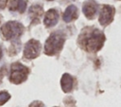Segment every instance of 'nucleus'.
<instances>
[{
  "label": "nucleus",
  "mask_w": 121,
  "mask_h": 107,
  "mask_svg": "<svg viewBox=\"0 0 121 107\" xmlns=\"http://www.w3.org/2000/svg\"><path fill=\"white\" fill-rule=\"evenodd\" d=\"M104 40H105L104 34L96 28L91 29L90 31L84 33L81 38V42L83 45L88 51L91 52H95L99 50L103 45Z\"/></svg>",
  "instance_id": "nucleus-1"
},
{
  "label": "nucleus",
  "mask_w": 121,
  "mask_h": 107,
  "mask_svg": "<svg viewBox=\"0 0 121 107\" xmlns=\"http://www.w3.org/2000/svg\"><path fill=\"white\" fill-rule=\"evenodd\" d=\"M65 38L64 35L62 33H59V32H54L52 33L46 40L45 45H44V52L47 55H54L56 53H58L63 44H64Z\"/></svg>",
  "instance_id": "nucleus-2"
},
{
  "label": "nucleus",
  "mask_w": 121,
  "mask_h": 107,
  "mask_svg": "<svg viewBox=\"0 0 121 107\" xmlns=\"http://www.w3.org/2000/svg\"><path fill=\"white\" fill-rule=\"evenodd\" d=\"M28 69L26 66L20 62H14L10 66L9 80L15 84H19L25 81L27 78Z\"/></svg>",
  "instance_id": "nucleus-3"
},
{
  "label": "nucleus",
  "mask_w": 121,
  "mask_h": 107,
  "mask_svg": "<svg viewBox=\"0 0 121 107\" xmlns=\"http://www.w3.org/2000/svg\"><path fill=\"white\" fill-rule=\"evenodd\" d=\"M23 32V26L15 21H9L1 27L2 36L6 40H11L19 37Z\"/></svg>",
  "instance_id": "nucleus-4"
},
{
  "label": "nucleus",
  "mask_w": 121,
  "mask_h": 107,
  "mask_svg": "<svg viewBox=\"0 0 121 107\" xmlns=\"http://www.w3.org/2000/svg\"><path fill=\"white\" fill-rule=\"evenodd\" d=\"M41 44L37 40H29L26 45H25V50H24V56L26 59H34L36 58L40 52H41Z\"/></svg>",
  "instance_id": "nucleus-5"
},
{
  "label": "nucleus",
  "mask_w": 121,
  "mask_h": 107,
  "mask_svg": "<svg viewBox=\"0 0 121 107\" xmlns=\"http://www.w3.org/2000/svg\"><path fill=\"white\" fill-rule=\"evenodd\" d=\"M113 15H114V8L109 5H105L103 6L100 15H99V23L102 26H106L108 24H110L112 19H113Z\"/></svg>",
  "instance_id": "nucleus-6"
},
{
  "label": "nucleus",
  "mask_w": 121,
  "mask_h": 107,
  "mask_svg": "<svg viewBox=\"0 0 121 107\" xmlns=\"http://www.w3.org/2000/svg\"><path fill=\"white\" fill-rule=\"evenodd\" d=\"M82 10L84 15L88 18V19H92L97 10V4L95 1H88L85 2L83 7H82Z\"/></svg>",
  "instance_id": "nucleus-7"
},
{
  "label": "nucleus",
  "mask_w": 121,
  "mask_h": 107,
  "mask_svg": "<svg viewBox=\"0 0 121 107\" xmlns=\"http://www.w3.org/2000/svg\"><path fill=\"white\" fill-rule=\"evenodd\" d=\"M58 19H59V14L57 12L56 9H49L46 13H45V16H44V19H43V23L46 27H53L57 24L58 22Z\"/></svg>",
  "instance_id": "nucleus-8"
},
{
  "label": "nucleus",
  "mask_w": 121,
  "mask_h": 107,
  "mask_svg": "<svg viewBox=\"0 0 121 107\" xmlns=\"http://www.w3.org/2000/svg\"><path fill=\"white\" fill-rule=\"evenodd\" d=\"M8 7L12 11L24 12L26 8V2L25 0H9Z\"/></svg>",
  "instance_id": "nucleus-9"
},
{
  "label": "nucleus",
  "mask_w": 121,
  "mask_h": 107,
  "mask_svg": "<svg viewBox=\"0 0 121 107\" xmlns=\"http://www.w3.org/2000/svg\"><path fill=\"white\" fill-rule=\"evenodd\" d=\"M42 14H43V8L40 5H33V6H31L29 10H28L29 18L34 23H37V22L40 21V18L42 17Z\"/></svg>",
  "instance_id": "nucleus-10"
},
{
  "label": "nucleus",
  "mask_w": 121,
  "mask_h": 107,
  "mask_svg": "<svg viewBox=\"0 0 121 107\" xmlns=\"http://www.w3.org/2000/svg\"><path fill=\"white\" fill-rule=\"evenodd\" d=\"M78 17V9L74 5H70L66 8L64 13H63V21L66 23H69L73 20H75Z\"/></svg>",
  "instance_id": "nucleus-11"
},
{
  "label": "nucleus",
  "mask_w": 121,
  "mask_h": 107,
  "mask_svg": "<svg viewBox=\"0 0 121 107\" xmlns=\"http://www.w3.org/2000/svg\"><path fill=\"white\" fill-rule=\"evenodd\" d=\"M60 85L64 92H70L73 88V78L69 74H63L60 80Z\"/></svg>",
  "instance_id": "nucleus-12"
},
{
  "label": "nucleus",
  "mask_w": 121,
  "mask_h": 107,
  "mask_svg": "<svg viewBox=\"0 0 121 107\" xmlns=\"http://www.w3.org/2000/svg\"><path fill=\"white\" fill-rule=\"evenodd\" d=\"M9 98H10V95L8 92H5V91L0 92V105L7 102L9 99Z\"/></svg>",
  "instance_id": "nucleus-13"
},
{
  "label": "nucleus",
  "mask_w": 121,
  "mask_h": 107,
  "mask_svg": "<svg viewBox=\"0 0 121 107\" xmlns=\"http://www.w3.org/2000/svg\"><path fill=\"white\" fill-rule=\"evenodd\" d=\"M30 107H43V104L40 101H35L30 104Z\"/></svg>",
  "instance_id": "nucleus-14"
},
{
  "label": "nucleus",
  "mask_w": 121,
  "mask_h": 107,
  "mask_svg": "<svg viewBox=\"0 0 121 107\" xmlns=\"http://www.w3.org/2000/svg\"><path fill=\"white\" fill-rule=\"evenodd\" d=\"M7 0H0V9H4L7 4Z\"/></svg>",
  "instance_id": "nucleus-15"
},
{
  "label": "nucleus",
  "mask_w": 121,
  "mask_h": 107,
  "mask_svg": "<svg viewBox=\"0 0 121 107\" xmlns=\"http://www.w3.org/2000/svg\"><path fill=\"white\" fill-rule=\"evenodd\" d=\"M1 56H2V48L0 46V58H1Z\"/></svg>",
  "instance_id": "nucleus-16"
}]
</instances>
